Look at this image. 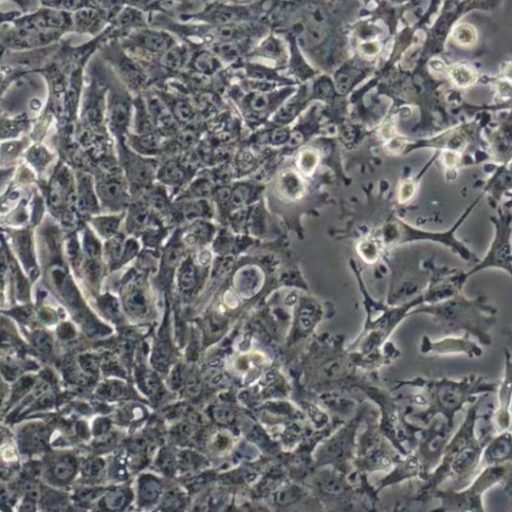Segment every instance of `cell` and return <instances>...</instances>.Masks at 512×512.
Returning <instances> with one entry per match:
<instances>
[{
  "label": "cell",
  "mask_w": 512,
  "mask_h": 512,
  "mask_svg": "<svg viewBox=\"0 0 512 512\" xmlns=\"http://www.w3.org/2000/svg\"><path fill=\"white\" fill-rule=\"evenodd\" d=\"M476 408L475 399L467 409L465 419L456 434L448 440L440 462L423 481L415 497L409 501L423 503L430 500L432 493L447 478L456 485L457 488L454 489L463 488L472 481L484 448L475 432Z\"/></svg>",
  "instance_id": "1"
},
{
  "label": "cell",
  "mask_w": 512,
  "mask_h": 512,
  "mask_svg": "<svg viewBox=\"0 0 512 512\" xmlns=\"http://www.w3.org/2000/svg\"><path fill=\"white\" fill-rule=\"evenodd\" d=\"M344 344V335L329 332L316 335L311 341L308 380L314 396L330 390L356 389L364 371L356 367Z\"/></svg>",
  "instance_id": "2"
},
{
  "label": "cell",
  "mask_w": 512,
  "mask_h": 512,
  "mask_svg": "<svg viewBox=\"0 0 512 512\" xmlns=\"http://www.w3.org/2000/svg\"><path fill=\"white\" fill-rule=\"evenodd\" d=\"M424 388L429 399L428 412L431 417L440 416L453 428L455 414L465 404L472 403L484 393H496L498 384L486 377L470 374L458 380L417 377L409 380Z\"/></svg>",
  "instance_id": "3"
},
{
  "label": "cell",
  "mask_w": 512,
  "mask_h": 512,
  "mask_svg": "<svg viewBox=\"0 0 512 512\" xmlns=\"http://www.w3.org/2000/svg\"><path fill=\"white\" fill-rule=\"evenodd\" d=\"M416 313L431 315L446 333L463 332L485 346L491 345V333L497 322L496 311L482 303L454 301L425 306L409 315Z\"/></svg>",
  "instance_id": "4"
},
{
  "label": "cell",
  "mask_w": 512,
  "mask_h": 512,
  "mask_svg": "<svg viewBox=\"0 0 512 512\" xmlns=\"http://www.w3.org/2000/svg\"><path fill=\"white\" fill-rule=\"evenodd\" d=\"M370 406L366 400L357 412L324 437L314 448L312 470L329 466L346 475L353 471L357 434Z\"/></svg>",
  "instance_id": "5"
},
{
  "label": "cell",
  "mask_w": 512,
  "mask_h": 512,
  "mask_svg": "<svg viewBox=\"0 0 512 512\" xmlns=\"http://www.w3.org/2000/svg\"><path fill=\"white\" fill-rule=\"evenodd\" d=\"M376 411L370 407L364 420L363 429L356 439L353 471L349 477L353 480L359 474L385 471L403 456L379 430Z\"/></svg>",
  "instance_id": "6"
},
{
  "label": "cell",
  "mask_w": 512,
  "mask_h": 512,
  "mask_svg": "<svg viewBox=\"0 0 512 512\" xmlns=\"http://www.w3.org/2000/svg\"><path fill=\"white\" fill-rule=\"evenodd\" d=\"M511 462L486 466L465 488L436 489L431 499L440 501V511H484L483 495L491 487L504 483L510 487Z\"/></svg>",
  "instance_id": "7"
},
{
  "label": "cell",
  "mask_w": 512,
  "mask_h": 512,
  "mask_svg": "<svg viewBox=\"0 0 512 512\" xmlns=\"http://www.w3.org/2000/svg\"><path fill=\"white\" fill-rule=\"evenodd\" d=\"M268 0H256L248 3L226 0H210L198 12L184 15L176 20L200 22L209 25H228L261 20L269 7Z\"/></svg>",
  "instance_id": "8"
},
{
  "label": "cell",
  "mask_w": 512,
  "mask_h": 512,
  "mask_svg": "<svg viewBox=\"0 0 512 512\" xmlns=\"http://www.w3.org/2000/svg\"><path fill=\"white\" fill-rule=\"evenodd\" d=\"M179 40L165 29L148 26L130 32L119 42L146 69Z\"/></svg>",
  "instance_id": "9"
},
{
  "label": "cell",
  "mask_w": 512,
  "mask_h": 512,
  "mask_svg": "<svg viewBox=\"0 0 512 512\" xmlns=\"http://www.w3.org/2000/svg\"><path fill=\"white\" fill-rule=\"evenodd\" d=\"M420 352L424 355L463 354L469 358H477L483 354L482 347L472 337L465 334L462 336L450 335L439 340H431L429 336L424 335L421 338Z\"/></svg>",
  "instance_id": "10"
},
{
  "label": "cell",
  "mask_w": 512,
  "mask_h": 512,
  "mask_svg": "<svg viewBox=\"0 0 512 512\" xmlns=\"http://www.w3.org/2000/svg\"><path fill=\"white\" fill-rule=\"evenodd\" d=\"M246 58L279 68L286 60L285 47L277 33L269 30L257 41Z\"/></svg>",
  "instance_id": "11"
},
{
  "label": "cell",
  "mask_w": 512,
  "mask_h": 512,
  "mask_svg": "<svg viewBox=\"0 0 512 512\" xmlns=\"http://www.w3.org/2000/svg\"><path fill=\"white\" fill-rule=\"evenodd\" d=\"M505 372L503 380L498 384L496 393V408L493 421L499 432L510 428V399H511V357L510 350L505 348Z\"/></svg>",
  "instance_id": "12"
},
{
  "label": "cell",
  "mask_w": 512,
  "mask_h": 512,
  "mask_svg": "<svg viewBox=\"0 0 512 512\" xmlns=\"http://www.w3.org/2000/svg\"><path fill=\"white\" fill-rule=\"evenodd\" d=\"M116 66L122 80L131 90H141L150 82V76L144 66L118 44Z\"/></svg>",
  "instance_id": "13"
},
{
  "label": "cell",
  "mask_w": 512,
  "mask_h": 512,
  "mask_svg": "<svg viewBox=\"0 0 512 512\" xmlns=\"http://www.w3.org/2000/svg\"><path fill=\"white\" fill-rule=\"evenodd\" d=\"M186 42L191 46V53L185 70L206 77H213L226 67L207 46L190 41Z\"/></svg>",
  "instance_id": "14"
},
{
  "label": "cell",
  "mask_w": 512,
  "mask_h": 512,
  "mask_svg": "<svg viewBox=\"0 0 512 512\" xmlns=\"http://www.w3.org/2000/svg\"><path fill=\"white\" fill-rule=\"evenodd\" d=\"M511 462V432L505 430L494 435L484 446L480 464L498 465Z\"/></svg>",
  "instance_id": "15"
},
{
  "label": "cell",
  "mask_w": 512,
  "mask_h": 512,
  "mask_svg": "<svg viewBox=\"0 0 512 512\" xmlns=\"http://www.w3.org/2000/svg\"><path fill=\"white\" fill-rule=\"evenodd\" d=\"M329 311L316 302L304 303L297 315L294 335L296 339L308 337L323 320L329 318Z\"/></svg>",
  "instance_id": "16"
},
{
  "label": "cell",
  "mask_w": 512,
  "mask_h": 512,
  "mask_svg": "<svg viewBox=\"0 0 512 512\" xmlns=\"http://www.w3.org/2000/svg\"><path fill=\"white\" fill-rule=\"evenodd\" d=\"M115 16L121 38L130 32L149 26L148 13L129 3L124 5Z\"/></svg>",
  "instance_id": "17"
},
{
  "label": "cell",
  "mask_w": 512,
  "mask_h": 512,
  "mask_svg": "<svg viewBox=\"0 0 512 512\" xmlns=\"http://www.w3.org/2000/svg\"><path fill=\"white\" fill-rule=\"evenodd\" d=\"M272 96L273 95L270 93V91H249L247 96L244 98V102L252 112L263 113L269 108Z\"/></svg>",
  "instance_id": "18"
},
{
  "label": "cell",
  "mask_w": 512,
  "mask_h": 512,
  "mask_svg": "<svg viewBox=\"0 0 512 512\" xmlns=\"http://www.w3.org/2000/svg\"><path fill=\"white\" fill-rule=\"evenodd\" d=\"M175 116L183 122L190 121L194 116V111L190 103L186 100H177L173 106Z\"/></svg>",
  "instance_id": "19"
},
{
  "label": "cell",
  "mask_w": 512,
  "mask_h": 512,
  "mask_svg": "<svg viewBox=\"0 0 512 512\" xmlns=\"http://www.w3.org/2000/svg\"><path fill=\"white\" fill-rule=\"evenodd\" d=\"M452 79L460 86H467L473 82L472 71L466 68H454L451 72Z\"/></svg>",
  "instance_id": "20"
},
{
  "label": "cell",
  "mask_w": 512,
  "mask_h": 512,
  "mask_svg": "<svg viewBox=\"0 0 512 512\" xmlns=\"http://www.w3.org/2000/svg\"><path fill=\"white\" fill-rule=\"evenodd\" d=\"M183 172L174 162L167 164L162 172V178L165 181L175 182L182 178Z\"/></svg>",
  "instance_id": "21"
},
{
  "label": "cell",
  "mask_w": 512,
  "mask_h": 512,
  "mask_svg": "<svg viewBox=\"0 0 512 512\" xmlns=\"http://www.w3.org/2000/svg\"><path fill=\"white\" fill-rule=\"evenodd\" d=\"M194 282V268L190 263H187L181 271L180 283L183 288L190 289L191 287H193Z\"/></svg>",
  "instance_id": "22"
},
{
  "label": "cell",
  "mask_w": 512,
  "mask_h": 512,
  "mask_svg": "<svg viewBox=\"0 0 512 512\" xmlns=\"http://www.w3.org/2000/svg\"><path fill=\"white\" fill-rule=\"evenodd\" d=\"M33 341L36 347L43 353H49L51 351V340L44 332L35 333Z\"/></svg>",
  "instance_id": "23"
},
{
  "label": "cell",
  "mask_w": 512,
  "mask_h": 512,
  "mask_svg": "<svg viewBox=\"0 0 512 512\" xmlns=\"http://www.w3.org/2000/svg\"><path fill=\"white\" fill-rule=\"evenodd\" d=\"M55 475L60 479H66L73 474V467L71 463L61 461L55 466Z\"/></svg>",
  "instance_id": "24"
},
{
  "label": "cell",
  "mask_w": 512,
  "mask_h": 512,
  "mask_svg": "<svg viewBox=\"0 0 512 512\" xmlns=\"http://www.w3.org/2000/svg\"><path fill=\"white\" fill-rule=\"evenodd\" d=\"M317 158L316 155H314L312 152H306L304 153L301 165L303 170L306 172H311L314 167L316 166Z\"/></svg>",
  "instance_id": "25"
},
{
  "label": "cell",
  "mask_w": 512,
  "mask_h": 512,
  "mask_svg": "<svg viewBox=\"0 0 512 512\" xmlns=\"http://www.w3.org/2000/svg\"><path fill=\"white\" fill-rule=\"evenodd\" d=\"M248 197V190L246 188H238L232 195V203L235 205L243 204Z\"/></svg>",
  "instance_id": "26"
},
{
  "label": "cell",
  "mask_w": 512,
  "mask_h": 512,
  "mask_svg": "<svg viewBox=\"0 0 512 512\" xmlns=\"http://www.w3.org/2000/svg\"><path fill=\"white\" fill-rule=\"evenodd\" d=\"M413 191V185L411 183L405 182L401 187L400 200L404 202L409 199L412 196Z\"/></svg>",
  "instance_id": "27"
},
{
  "label": "cell",
  "mask_w": 512,
  "mask_h": 512,
  "mask_svg": "<svg viewBox=\"0 0 512 512\" xmlns=\"http://www.w3.org/2000/svg\"><path fill=\"white\" fill-rule=\"evenodd\" d=\"M148 219V213L144 209H140L137 211V213L134 214L133 221L137 225L141 226L146 223Z\"/></svg>",
  "instance_id": "28"
},
{
  "label": "cell",
  "mask_w": 512,
  "mask_h": 512,
  "mask_svg": "<svg viewBox=\"0 0 512 512\" xmlns=\"http://www.w3.org/2000/svg\"><path fill=\"white\" fill-rule=\"evenodd\" d=\"M73 333V329L69 324H62L58 330V334L62 338H70L73 336Z\"/></svg>",
  "instance_id": "29"
},
{
  "label": "cell",
  "mask_w": 512,
  "mask_h": 512,
  "mask_svg": "<svg viewBox=\"0 0 512 512\" xmlns=\"http://www.w3.org/2000/svg\"><path fill=\"white\" fill-rule=\"evenodd\" d=\"M10 343L11 337L7 333L0 331V346L5 347L10 345Z\"/></svg>",
  "instance_id": "30"
},
{
  "label": "cell",
  "mask_w": 512,
  "mask_h": 512,
  "mask_svg": "<svg viewBox=\"0 0 512 512\" xmlns=\"http://www.w3.org/2000/svg\"><path fill=\"white\" fill-rule=\"evenodd\" d=\"M226 1L239 2V3H248V2H253V1H256V0H226Z\"/></svg>",
  "instance_id": "31"
}]
</instances>
